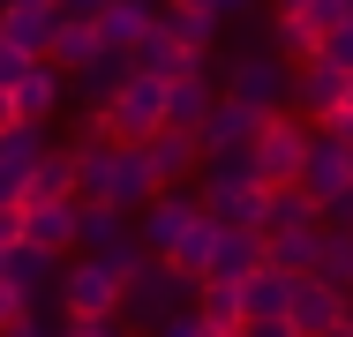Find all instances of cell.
<instances>
[{
    "label": "cell",
    "instance_id": "6da1fadb",
    "mask_svg": "<svg viewBox=\"0 0 353 337\" xmlns=\"http://www.w3.org/2000/svg\"><path fill=\"white\" fill-rule=\"evenodd\" d=\"M301 157H308V128H301L285 105L263 113V128L248 135V150H241V165H248L256 188H293V180H301Z\"/></svg>",
    "mask_w": 353,
    "mask_h": 337
},
{
    "label": "cell",
    "instance_id": "7a4b0ae2",
    "mask_svg": "<svg viewBox=\"0 0 353 337\" xmlns=\"http://www.w3.org/2000/svg\"><path fill=\"white\" fill-rule=\"evenodd\" d=\"M301 195H308V210L323 217V210H339V202L353 195V142H339V135H308V157H301V180H293Z\"/></svg>",
    "mask_w": 353,
    "mask_h": 337
},
{
    "label": "cell",
    "instance_id": "3957f363",
    "mask_svg": "<svg viewBox=\"0 0 353 337\" xmlns=\"http://www.w3.org/2000/svg\"><path fill=\"white\" fill-rule=\"evenodd\" d=\"M339 323H346V285H331L316 270H293V285H285V330L293 337H331Z\"/></svg>",
    "mask_w": 353,
    "mask_h": 337
},
{
    "label": "cell",
    "instance_id": "277c9868",
    "mask_svg": "<svg viewBox=\"0 0 353 337\" xmlns=\"http://www.w3.org/2000/svg\"><path fill=\"white\" fill-rule=\"evenodd\" d=\"M53 292H61L68 323H105V315H121V277L98 263V255H83L68 277H53Z\"/></svg>",
    "mask_w": 353,
    "mask_h": 337
},
{
    "label": "cell",
    "instance_id": "5b68a950",
    "mask_svg": "<svg viewBox=\"0 0 353 337\" xmlns=\"http://www.w3.org/2000/svg\"><path fill=\"white\" fill-rule=\"evenodd\" d=\"M285 61L279 53H241V61L225 67V98H241V105H256V113H279L285 105Z\"/></svg>",
    "mask_w": 353,
    "mask_h": 337
},
{
    "label": "cell",
    "instance_id": "8992f818",
    "mask_svg": "<svg viewBox=\"0 0 353 337\" xmlns=\"http://www.w3.org/2000/svg\"><path fill=\"white\" fill-rule=\"evenodd\" d=\"M263 128V113L256 105H241V98H211V113L196 120V150L203 157H233V150H248V135Z\"/></svg>",
    "mask_w": 353,
    "mask_h": 337
},
{
    "label": "cell",
    "instance_id": "52a82bcc",
    "mask_svg": "<svg viewBox=\"0 0 353 337\" xmlns=\"http://www.w3.org/2000/svg\"><path fill=\"white\" fill-rule=\"evenodd\" d=\"M196 217H203V202H188V195H173V188H158V195L143 202V225H136V240L150 248V255H165V248H173V240H181V232H188Z\"/></svg>",
    "mask_w": 353,
    "mask_h": 337
},
{
    "label": "cell",
    "instance_id": "ba28073f",
    "mask_svg": "<svg viewBox=\"0 0 353 337\" xmlns=\"http://www.w3.org/2000/svg\"><path fill=\"white\" fill-rule=\"evenodd\" d=\"M150 23H158V8H150V0H105V8L90 15V30H98V45H105V53H121V61L136 53V38L150 30Z\"/></svg>",
    "mask_w": 353,
    "mask_h": 337
},
{
    "label": "cell",
    "instance_id": "9c48e42d",
    "mask_svg": "<svg viewBox=\"0 0 353 337\" xmlns=\"http://www.w3.org/2000/svg\"><path fill=\"white\" fill-rule=\"evenodd\" d=\"M196 323L211 337H241L248 315H241V277H196Z\"/></svg>",
    "mask_w": 353,
    "mask_h": 337
},
{
    "label": "cell",
    "instance_id": "30bf717a",
    "mask_svg": "<svg viewBox=\"0 0 353 337\" xmlns=\"http://www.w3.org/2000/svg\"><path fill=\"white\" fill-rule=\"evenodd\" d=\"M23 248L68 255L75 248V202H23Z\"/></svg>",
    "mask_w": 353,
    "mask_h": 337
},
{
    "label": "cell",
    "instance_id": "8fae6325",
    "mask_svg": "<svg viewBox=\"0 0 353 337\" xmlns=\"http://www.w3.org/2000/svg\"><path fill=\"white\" fill-rule=\"evenodd\" d=\"M8 98H15V120H38V128H46V120L61 113V67L38 53V61L23 67V83H15Z\"/></svg>",
    "mask_w": 353,
    "mask_h": 337
},
{
    "label": "cell",
    "instance_id": "7c38bea8",
    "mask_svg": "<svg viewBox=\"0 0 353 337\" xmlns=\"http://www.w3.org/2000/svg\"><path fill=\"white\" fill-rule=\"evenodd\" d=\"M53 0H0V38L8 45H23V53H46V38H53Z\"/></svg>",
    "mask_w": 353,
    "mask_h": 337
},
{
    "label": "cell",
    "instance_id": "4fadbf2b",
    "mask_svg": "<svg viewBox=\"0 0 353 337\" xmlns=\"http://www.w3.org/2000/svg\"><path fill=\"white\" fill-rule=\"evenodd\" d=\"M211 75H203V67H181V75H165V128H188L196 135V120H203V113H211Z\"/></svg>",
    "mask_w": 353,
    "mask_h": 337
},
{
    "label": "cell",
    "instance_id": "5bb4252c",
    "mask_svg": "<svg viewBox=\"0 0 353 337\" xmlns=\"http://www.w3.org/2000/svg\"><path fill=\"white\" fill-rule=\"evenodd\" d=\"M158 30H165L188 61H203V53H211V38H218V15H203L196 0H173V8H158Z\"/></svg>",
    "mask_w": 353,
    "mask_h": 337
},
{
    "label": "cell",
    "instance_id": "9a60e30c",
    "mask_svg": "<svg viewBox=\"0 0 353 337\" xmlns=\"http://www.w3.org/2000/svg\"><path fill=\"white\" fill-rule=\"evenodd\" d=\"M143 157H150L158 188H173L181 173H196V165H203V150H196V135H188V128H158L150 142H143Z\"/></svg>",
    "mask_w": 353,
    "mask_h": 337
},
{
    "label": "cell",
    "instance_id": "2e32d148",
    "mask_svg": "<svg viewBox=\"0 0 353 337\" xmlns=\"http://www.w3.org/2000/svg\"><path fill=\"white\" fill-rule=\"evenodd\" d=\"M285 285H293V270L256 263L248 277H241V315H248V323H279L285 315Z\"/></svg>",
    "mask_w": 353,
    "mask_h": 337
},
{
    "label": "cell",
    "instance_id": "e0dca14e",
    "mask_svg": "<svg viewBox=\"0 0 353 337\" xmlns=\"http://www.w3.org/2000/svg\"><path fill=\"white\" fill-rule=\"evenodd\" d=\"M256 263H263V240H256L248 225H218V240H211V270H203V277H248Z\"/></svg>",
    "mask_w": 353,
    "mask_h": 337
},
{
    "label": "cell",
    "instance_id": "ac0fdd59",
    "mask_svg": "<svg viewBox=\"0 0 353 337\" xmlns=\"http://www.w3.org/2000/svg\"><path fill=\"white\" fill-rule=\"evenodd\" d=\"M0 277H8V285H15V300L30 307L38 292H53V255H38V248H23V240H15V248H8V263H0Z\"/></svg>",
    "mask_w": 353,
    "mask_h": 337
},
{
    "label": "cell",
    "instance_id": "d6986e66",
    "mask_svg": "<svg viewBox=\"0 0 353 337\" xmlns=\"http://www.w3.org/2000/svg\"><path fill=\"white\" fill-rule=\"evenodd\" d=\"M23 202H75V165H68V150H46V157L30 165Z\"/></svg>",
    "mask_w": 353,
    "mask_h": 337
},
{
    "label": "cell",
    "instance_id": "ffe728a7",
    "mask_svg": "<svg viewBox=\"0 0 353 337\" xmlns=\"http://www.w3.org/2000/svg\"><path fill=\"white\" fill-rule=\"evenodd\" d=\"M339 90H346V67H339V61H308V67H301V105H308L316 120L339 113Z\"/></svg>",
    "mask_w": 353,
    "mask_h": 337
},
{
    "label": "cell",
    "instance_id": "44dd1931",
    "mask_svg": "<svg viewBox=\"0 0 353 337\" xmlns=\"http://www.w3.org/2000/svg\"><path fill=\"white\" fill-rule=\"evenodd\" d=\"M128 67H143V75H181V67H203V61H188V53H181V45L150 23V30L136 38V53H128Z\"/></svg>",
    "mask_w": 353,
    "mask_h": 337
},
{
    "label": "cell",
    "instance_id": "7402d4cb",
    "mask_svg": "<svg viewBox=\"0 0 353 337\" xmlns=\"http://www.w3.org/2000/svg\"><path fill=\"white\" fill-rule=\"evenodd\" d=\"M30 61H38V53H23V45H8V38H0V90H15Z\"/></svg>",
    "mask_w": 353,
    "mask_h": 337
},
{
    "label": "cell",
    "instance_id": "603a6c76",
    "mask_svg": "<svg viewBox=\"0 0 353 337\" xmlns=\"http://www.w3.org/2000/svg\"><path fill=\"white\" fill-rule=\"evenodd\" d=\"M23 240V202H0V248Z\"/></svg>",
    "mask_w": 353,
    "mask_h": 337
},
{
    "label": "cell",
    "instance_id": "cb8c5ba5",
    "mask_svg": "<svg viewBox=\"0 0 353 337\" xmlns=\"http://www.w3.org/2000/svg\"><path fill=\"white\" fill-rule=\"evenodd\" d=\"M23 315H30V307H23V300H15V285L0 277V330H8V323H23Z\"/></svg>",
    "mask_w": 353,
    "mask_h": 337
},
{
    "label": "cell",
    "instance_id": "d4e9b609",
    "mask_svg": "<svg viewBox=\"0 0 353 337\" xmlns=\"http://www.w3.org/2000/svg\"><path fill=\"white\" fill-rule=\"evenodd\" d=\"M196 8H203V15H218V23H233V15H248L256 0H196Z\"/></svg>",
    "mask_w": 353,
    "mask_h": 337
},
{
    "label": "cell",
    "instance_id": "484cf974",
    "mask_svg": "<svg viewBox=\"0 0 353 337\" xmlns=\"http://www.w3.org/2000/svg\"><path fill=\"white\" fill-rule=\"evenodd\" d=\"M68 337H121V330H113V315H105V323H68Z\"/></svg>",
    "mask_w": 353,
    "mask_h": 337
},
{
    "label": "cell",
    "instance_id": "4316f807",
    "mask_svg": "<svg viewBox=\"0 0 353 337\" xmlns=\"http://www.w3.org/2000/svg\"><path fill=\"white\" fill-rule=\"evenodd\" d=\"M0 337H46V330H38V323L23 315V323H8V330H0Z\"/></svg>",
    "mask_w": 353,
    "mask_h": 337
},
{
    "label": "cell",
    "instance_id": "83f0119b",
    "mask_svg": "<svg viewBox=\"0 0 353 337\" xmlns=\"http://www.w3.org/2000/svg\"><path fill=\"white\" fill-rule=\"evenodd\" d=\"M8 120H15V98H8V90H0V128H8Z\"/></svg>",
    "mask_w": 353,
    "mask_h": 337
},
{
    "label": "cell",
    "instance_id": "f1b7e54d",
    "mask_svg": "<svg viewBox=\"0 0 353 337\" xmlns=\"http://www.w3.org/2000/svg\"><path fill=\"white\" fill-rule=\"evenodd\" d=\"M331 337H353V323H339V330H331Z\"/></svg>",
    "mask_w": 353,
    "mask_h": 337
},
{
    "label": "cell",
    "instance_id": "f546056e",
    "mask_svg": "<svg viewBox=\"0 0 353 337\" xmlns=\"http://www.w3.org/2000/svg\"><path fill=\"white\" fill-rule=\"evenodd\" d=\"M339 210H346V217H353V195H346V202H339Z\"/></svg>",
    "mask_w": 353,
    "mask_h": 337
},
{
    "label": "cell",
    "instance_id": "4dcf8cb0",
    "mask_svg": "<svg viewBox=\"0 0 353 337\" xmlns=\"http://www.w3.org/2000/svg\"><path fill=\"white\" fill-rule=\"evenodd\" d=\"M279 8H301V0H279Z\"/></svg>",
    "mask_w": 353,
    "mask_h": 337
}]
</instances>
